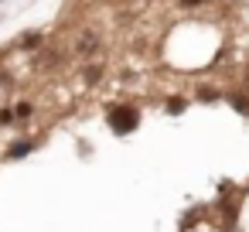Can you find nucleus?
<instances>
[{
  "label": "nucleus",
  "instance_id": "nucleus-10",
  "mask_svg": "<svg viewBox=\"0 0 249 232\" xmlns=\"http://www.w3.org/2000/svg\"><path fill=\"white\" fill-rule=\"evenodd\" d=\"M229 99H232V103H235V109H239V113H242V116H249V99H246V96H242V92H229Z\"/></svg>",
  "mask_w": 249,
  "mask_h": 232
},
{
  "label": "nucleus",
  "instance_id": "nucleus-1",
  "mask_svg": "<svg viewBox=\"0 0 249 232\" xmlns=\"http://www.w3.org/2000/svg\"><path fill=\"white\" fill-rule=\"evenodd\" d=\"M103 48H106V35H103L96 24L79 28V31H75V38H72V55H75L79 62L99 58V55H103Z\"/></svg>",
  "mask_w": 249,
  "mask_h": 232
},
{
  "label": "nucleus",
  "instance_id": "nucleus-11",
  "mask_svg": "<svg viewBox=\"0 0 249 232\" xmlns=\"http://www.w3.org/2000/svg\"><path fill=\"white\" fill-rule=\"evenodd\" d=\"M14 123V109L7 103H0V126H11Z\"/></svg>",
  "mask_w": 249,
  "mask_h": 232
},
{
  "label": "nucleus",
  "instance_id": "nucleus-9",
  "mask_svg": "<svg viewBox=\"0 0 249 232\" xmlns=\"http://www.w3.org/2000/svg\"><path fill=\"white\" fill-rule=\"evenodd\" d=\"M11 109H14V120H21V123L35 116V103H28V99H24V103H18V106H11Z\"/></svg>",
  "mask_w": 249,
  "mask_h": 232
},
{
  "label": "nucleus",
  "instance_id": "nucleus-3",
  "mask_svg": "<svg viewBox=\"0 0 249 232\" xmlns=\"http://www.w3.org/2000/svg\"><path fill=\"white\" fill-rule=\"evenodd\" d=\"M235 218H239V195L232 191V184H222V201H218V225L225 232L235 229Z\"/></svg>",
  "mask_w": 249,
  "mask_h": 232
},
{
  "label": "nucleus",
  "instance_id": "nucleus-13",
  "mask_svg": "<svg viewBox=\"0 0 249 232\" xmlns=\"http://www.w3.org/2000/svg\"><path fill=\"white\" fill-rule=\"evenodd\" d=\"M198 99L212 103V99H218V89H198Z\"/></svg>",
  "mask_w": 249,
  "mask_h": 232
},
{
  "label": "nucleus",
  "instance_id": "nucleus-7",
  "mask_svg": "<svg viewBox=\"0 0 249 232\" xmlns=\"http://www.w3.org/2000/svg\"><path fill=\"white\" fill-rule=\"evenodd\" d=\"M31 150H35V137H24V140H14V143L7 147V157L18 161V157H28Z\"/></svg>",
  "mask_w": 249,
  "mask_h": 232
},
{
  "label": "nucleus",
  "instance_id": "nucleus-14",
  "mask_svg": "<svg viewBox=\"0 0 249 232\" xmlns=\"http://www.w3.org/2000/svg\"><path fill=\"white\" fill-rule=\"evenodd\" d=\"M246 89H249V69H246Z\"/></svg>",
  "mask_w": 249,
  "mask_h": 232
},
{
  "label": "nucleus",
  "instance_id": "nucleus-15",
  "mask_svg": "<svg viewBox=\"0 0 249 232\" xmlns=\"http://www.w3.org/2000/svg\"><path fill=\"white\" fill-rule=\"evenodd\" d=\"M0 4H4V0H0Z\"/></svg>",
  "mask_w": 249,
  "mask_h": 232
},
{
  "label": "nucleus",
  "instance_id": "nucleus-4",
  "mask_svg": "<svg viewBox=\"0 0 249 232\" xmlns=\"http://www.w3.org/2000/svg\"><path fill=\"white\" fill-rule=\"evenodd\" d=\"M62 65H65V52L55 48V45H41V48L31 55V69H38V72H55V69H62Z\"/></svg>",
  "mask_w": 249,
  "mask_h": 232
},
{
  "label": "nucleus",
  "instance_id": "nucleus-8",
  "mask_svg": "<svg viewBox=\"0 0 249 232\" xmlns=\"http://www.w3.org/2000/svg\"><path fill=\"white\" fill-rule=\"evenodd\" d=\"M184 106H188V99H184V96H167V99H164V109H167L171 116H181V113H184Z\"/></svg>",
  "mask_w": 249,
  "mask_h": 232
},
{
  "label": "nucleus",
  "instance_id": "nucleus-5",
  "mask_svg": "<svg viewBox=\"0 0 249 232\" xmlns=\"http://www.w3.org/2000/svg\"><path fill=\"white\" fill-rule=\"evenodd\" d=\"M41 45H45V31H24V35L14 38L11 52H14V55H35Z\"/></svg>",
  "mask_w": 249,
  "mask_h": 232
},
{
  "label": "nucleus",
  "instance_id": "nucleus-6",
  "mask_svg": "<svg viewBox=\"0 0 249 232\" xmlns=\"http://www.w3.org/2000/svg\"><path fill=\"white\" fill-rule=\"evenodd\" d=\"M103 79H106V65H103L99 58L82 62V69H79V82H82V86L96 89V86H103Z\"/></svg>",
  "mask_w": 249,
  "mask_h": 232
},
{
  "label": "nucleus",
  "instance_id": "nucleus-2",
  "mask_svg": "<svg viewBox=\"0 0 249 232\" xmlns=\"http://www.w3.org/2000/svg\"><path fill=\"white\" fill-rule=\"evenodd\" d=\"M106 123L116 133H133L140 126V109L133 103H109L106 106Z\"/></svg>",
  "mask_w": 249,
  "mask_h": 232
},
{
  "label": "nucleus",
  "instance_id": "nucleus-12",
  "mask_svg": "<svg viewBox=\"0 0 249 232\" xmlns=\"http://www.w3.org/2000/svg\"><path fill=\"white\" fill-rule=\"evenodd\" d=\"M178 7H184V11H198V7H205L208 0H174Z\"/></svg>",
  "mask_w": 249,
  "mask_h": 232
}]
</instances>
